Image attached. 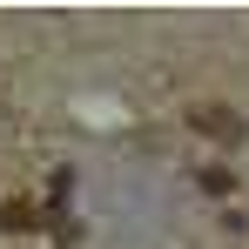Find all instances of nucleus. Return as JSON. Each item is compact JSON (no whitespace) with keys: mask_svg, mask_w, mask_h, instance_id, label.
Here are the masks:
<instances>
[{"mask_svg":"<svg viewBox=\"0 0 249 249\" xmlns=\"http://www.w3.org/2000/svg\"><path fill=\"white\" fill-rule=\"evenodd\" d=\"M196 128H202V135H236V115H222V108H196Z\"/></svg>","mask_w":249,"mask_h":249,"instance_id":"1","label":"nucleus"}]
</instances>
